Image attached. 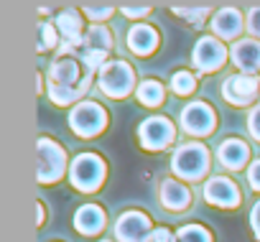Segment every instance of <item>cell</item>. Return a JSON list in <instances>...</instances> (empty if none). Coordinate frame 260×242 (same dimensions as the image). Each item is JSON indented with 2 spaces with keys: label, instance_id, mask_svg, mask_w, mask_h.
Listing matches in <instances>:
<instances>
[{
  "label": "cell",
  "instance_id": "1",
  "mask_svg": "<svg viewBox=\"0 0 260 242\" xmlns=\"http://www.w3.org/2000/svg\"><path fill=\"white\" fill-rule=\"evenodd\" d=\"M171 168L179 179H186V181H202L204 174L209 171V151L197 143V141H189L184 146H179L174 151V158H171Z\"/></svg>",
  "mask_w": 260,
  "mask_h": 242
},
{
  "label": "cell",
  "instance_id": "2",
  "mask_svg": "<svg viewBox=\"0 0 260 242\" xmlns=\"http://www.w3.org/2000/svg\"><path fill=\"white\" fill-rule=\"evenodd\" d=\"M105 174H107V166L105 161L97 156V153H79L74 161H72V168H69V181L77 191L82 194H92L102 186L105 181Z\"/></svg>",
  "mask_w": 260,
  "mask_h": 242
},
{
  "label": "cell",
  "instance_id": "3",
  "mask_svg": "<svg viewBox=\"0 0 260 242\" xmlns=\"http://www.w3.org/2000/svg\"><path fill=\"white\" fill-rule=\"evenodd\" d=\"M97 84H100V89L107 97L122 99L125 94H130V89H133V84H136V72H133V66H130L127 61L115 59V61H107L100 69Z\"/></svg>",
  "mask_w": 260,
  "mask_h": 242
},
{
  "label": "cell",
  "instance_id": "4",
  "mask_svg": "<svg viewBox=\"0 0 260 242\" xmlns=\"http://www.w3.org/2000/svg\"><path fill=\"white\" fill-rule=\"evenodd\" d=\"M69 128L82 138H94L107 128V112L102 105L84 99V102L74 105V110L69 112Z\"/></svg>",
  "mask_w": 260,
  "mask_h": 242
},
{
  "label": "cell",
  "instance_id": "5",
  "mask_svg": "<svg viewBox=\"0 0 260 242\" xmlns=\"http://www.w3.org/2000/svg\"><path fill=\"white\" fill-rule=\"evenodd\" d=\"M67 171V153L51 138H39V184H54Z\"/></svg>",
  "mask_w": 260,
  "mask_h": 242
},
{
  "label": "cell",
  "instance_id": "6",
  "mask_svg": "<svg viewBox=\"0 0 260 242\" xmlns=\"http://www.w3.org/2000/svg\"><path fill=\"white\" fill-rule=\"evenodd\" d=\"M138 138H141V146L146 151H164V148H169L174 143L176 128L171 125L169 117L153 115V117H148V120H143V123H141Z\"/></svg>",
  "mask_w": 260,
  "mask_h": 242
},
{
  "label": "cell",
  "instance_id": "7",
  "mask_svg": "<svg viewBox=\"0 0 260 242\" xmlns=\"http://www.w3.org/2000/svg\"><path fill=\"white\" fill-rule=\"evenodd\" d=\"M227 59V49L224 44L217 39V36H202L197 44H194V51H191V61L197 66V72L202 74H209V72H217Z\"/></svg>",
  "mask_w": 260,
  "mask_h": 242
},
{
  "label": "cell",
  "instance_id": "8",
  "mask_svg": "<svg viewBox=\"0 0 260 242\" xmlns=\"http://www.w3.org/2000/svg\"><path fill=\"white\" fill-rule=\"evenodd\" d=\"M214 125H217V115H214V110L207 102H191L181 112V128L191 138L209 135L214 130Z\"/></svg>",
  "mask_w": 260,
  "mask_h": 242
},
{
  "label": "cell",
  "instance_id": "9",
  "mask_svg": "<svg viewBox=\"0 0 260 242\" xmlns=\"http://www.w3.org/2000/svg\"><path fill=\"white\" fill-rule=\"evenodd\" d=\"M222 94L230 105L235 107H245V105H252L260 94V79L252 77V74H232L224 79L222 84Z\"/></svg>",
  "mask_w": 260,
  "mask_h": 242
},
{
  "label": "cell",
  "instance_id": "10",
  "mask_svg": "<svg viewBox=\"0 0 260 242\" xmlns=\"http://www.w3.org/2000/svg\"><path fill=\"white\" fill-rule=\"evenodd\" d=\"M153 232L151 217L143 212H125L115 222V239L117 242H146L148 234Z\"/></svg>",
  "mask_w": 260,
  "mask_h": 242
},
{
  "label": "cell",
  "instance_id": "11",
  "mask_svg": "<svg viewBox=\"0 0 260 242\" xmlns=\"http://www.w3.org/2000/svg\"><path fill=\"white\" fill-rule=\"evenodd\" d=\"M204 199L212 204V206H219V209H235L240 206V189L232 179L227 176H212L207 184H204Z\"/></svg>",
  "mask_w": 260,
  "mask_h": 242
},
{
  "label": "cell",
  "instance_id": "12",
  "mask_svg": "<svg viewBox=\"0 0 260 242\" xmlns=\"http://www.w3.org/2000/svg\"><path fill=\"white\" fill-rule=\"evenodd\" d=\"M87 79H92V74H82L77 56H61L49 69V84L54 87H79Z\"/></svg>",
  "mask_w": 260,
  "mask_h": 242
},
{
  "label": "cell",
  "instance_id": "13",
  "mask_svg": "<svg viewBox=\"0 0 260 242\" xmlns=\"http://www.w3.org/2000/svg\"><path fill=\"white\" fill-rule=\"evenodd\" d=\"M230 56H232V64L242 74L260 72V41L257 39H240V41H235Z\"/></svg>",
  "mask_w": 260,
  "mask_h": 242
},
{
  "label": "cell",
  "instance_id": "14",
  "mask_svg": "<svg viewBox=\"0 0 260 242\" xmlns=\"http://www.w3.org/2000/svg\"><path fill=\"white\" fill-rule=\"evenodd\" d=\"M242 26H245L242 13H240L237 8H232V6L219 8V11L214 13V18H212V31H214V36H217L219 41H232V39H237V36L242 33Z\"/></svg>",
  "mask_w": 260,
  "mask_h": 242
},
{
  "label": "cell",
  "instance_id": "15",
  "mask_svg": "<svg viewBox=\"0 0 260 242\" xmlns=\"http://www.w3.org/2000/svg\"><path fill=\"white\" fill-rule=\"evenodd\" d=\"M217 158H219V163H222L224 168L240 171V168L247 163V158H250V148H247V143L240 141V138H227L224 143H219Z\"/></svg>",
  "mask_w": 260,
  "mask_h": 242
},
{
  "label": "cell",
  "instance_id": "16",
  "mask_svg": "<svg viewBox=\"0 0 260 242\" xmlns=\"http://www.w3.org/2000/svg\"><path fill=\"white\" fill-rule=\"evenodd\" d=\"M158 194H161V204L171 212H184L191 204V191L179 179H164Z\"/></svg>",
  "mask_w": 260,
  "mask_h": 242
},
{
  "label": "cell",
  "instance_id": "17",
  "mask_svg": "<svg viewBox=\"0 0 260 242\" xmlns=\"http://www.w3.org/2000/svg\"><path fill=\"white\" fill-rule=\"evenodd\" d=\"M74 229L79 234H100L105 229V212L97 204H84L74 212Z\"/></svg>",
  "mask_w": 260,
  "mask_h": 242
},
{
  "label": "cell",
  "instance_id": "18",
  "mask_svg": "<svg viewBox=\"0 0 260 242\" xmlns=\"http://www.w3.org/2000/svg\"><path fill=\"white\" fill-rule=\"evenodd\" d=\"M127 49L138 54V56H148L158 49V31L151 26H133L127 33Z\"/></svg>",
  "mask_w": 260,
  "mask_h": 242
},
{
  "label": "cell",
  "instance_id": "19",
  "mask_svg": "<svg viewBox=\"0 0 260 242\" xmlns=\"http://www.w3.org/2000/svg\"><path fill=\"white\" fill-rule=\"evenodd\" d=\"M87 89H89V79L82 82L79 87H54V84H49V97H51L54 105H72V102L82 99V97L87 94ZM82 102H84V99H82ZM77 105H79V102H77Z\"/></svg>",
  "mask_w": 260,
  "mask_h": 242
},
{
  "label": "cell",
  "instance_id": "20",
  "mask_svg": "<svg viewBox=\"0 0 260 242\" xmlns=\"http://www.w3.org/2000/svg\"><path fill=\"white\" fill-rule=\"evenodd\" d=\"M164 99H166V89H164L161 82L146 79V82L138 87V102H141V105H146V107H158Z\"/></svg>",
  "mask_w": 260,
  "mask_h": 242
},
{
  "label": "cell",
  "instance_id": "21",
  "mask_svg": "<svg viewBox=\"0 0 260 242\" xmlns=\"http://www.w3.org/2000/svg\"><path fill=\"white\" fill-rule=\"evenodd\" d=\"M84 49H94V51H110L112 49V33L105 26H92L84 36Z\"/></svg>",
  "mask_w": 260,
  "mask_h": 242
},
{
  "label": "cell",
  "instance_id": "22",
  "mask_svg": "<svg viewBox=\"0 0 260 242\" xmlns=\"http://www.w3.org/2000/svg\"><path fill=\"white\" fill-rule=\"evenodd\" d=\"M176 242H212V234L199 224H184L176 232Z\"/></svg>",
  "mask_w": 260,
  "mask_h": 242
},
{
  "label": "cell",
  "instance_id": "23",
  "mask_svg": "<svg viewBox=\"0 0 260 242\" xmlns=\"http://www.w3.org/2000/svg\"><path fill=\"white\" fill-rule=\"evenodd\" d=\"M59 44V31H56V23H39V51H51L54 46Z\"/></svg>",
  "mask_w": 260,
  "mask_h": 242
},
{
  "label": "cell",
  "instance_id": "24",
  "mask_svg": "<svg viewBox=\"0 0 260 242\" xmlns=\"http://www.w3.org/2000/svg\"><path fill=\"white\" fill-rule=\"evenodd\" d=\"M171 89L181 97H189L194 89H197V77L191 72H176L171 77Z\"/></svg>",
  "mask_w": 260,
  "mask_h": 242
},
{
  "label": "cell",
  "instance_id": "25",
  "mask_svg": "<svg viewBox=\"0 0 260 242\" xmlns=\"http://www.w3.org/2000/svg\"><path fill=\"white\" fill-rule=\"evenodd\" d=\"M174 11L184 18V21H189V23H194V26H199V23H204V18L209 16V11H212V6H184V8H179V6H174Z\"/></svg>",
  "mask_w": 260,
  "mask_h": 242
},
{
  "label": "cell",
  "instance_id": "26",
  "mask_svg": "<svg viewBox=\"0 0 260 242\" xmlns=\"http://www.w3.org/2000/svg\"><path fill=\"white\" fill-rule=\"evenodd\" d=\"M112 11H115V6H110V3H105V6L84 3V6H82V13H84L87 18H92V21H107V18L112 16Z\"/></svg>",
  "mask_w": 260,
  "mask_h": 242
},
{
  "label": "cell",
  "instance_id": "27",
  "mask_svg": "<svg viewBox=\"0 0 260 242\" xmlns=\"http://www.w3.org/2000/svg\"><path fill=\"white\" fill-rule=\"evenodd\" d=\"M245 26H247L250 39H260V6H252V8L247 11V21H245Z\"/></svg>",
  "mask_w": 260,
  "mask_h": 242
},
{
  "label": "cell",
  "instance_id": "28",
  "mask_svg": "<svg viewBox=\"0 0 260 242\" xmlns=\"http://www.w3.org/2000/svg\"><path fill=\"white\" fill-rule=\"evenodd\" d=\"M247 130H250V135L260 143V105L252 107L250 115H247Z\"/></svg>",
  "mask_w": 260,
  "mask_h": 242
},
{
  "label": "cell",
  "instance_id": "29",
  "mask_svg": "<svg viewBox=\"0 0 260 242\" xmlns=\"http://www.w3.org/2000/svg\"><path fill=\"white\" fill-rule=\"evenodd\" d=\"M120 11L127 18H143V16L151 13V6H130V3H125V6H120Z\"/></svg>",
  "mask_w": 260,
  "mask_h": 242
},
{
  "label": "cell",
  "instance_id": "30",
  "mask_svg": "<svg viewBox=\"0 0 260 242\" xmlns=\"http://www.w3.org/2000/svg\"><path fill=\"white\" fill-rule=\"evenodd\" d=\"M146 242H176V234H171L166 227H156V229L148 234Z\"/></svg>",
  "mask_w": 260,
  "mask_h": 242
},
{
  "label": "cell",
  "instance_id": "31",
  "mask_svg": "<svg viewBox=\"0 0 260 242\" xmlns=\"http://www.w3.org/2000/svg\"><path fill=\"white\" fill-rule=\"evenodd\" d=\"M247 184H250L255 191H260V158L250 163V168H247Z\"/></svg>",
  "mask_w": 260,
  "mask_h": 242
},
{
  "label": "cell",
  "instance_id": "32",
  "mask_svg": "<svg viewBox=\"0 0 260 242\" xmlns=\"http://www.w3.org/2000/svg\"><path fill=\"white\" fill-rule=\"evenodd\" d=\"M250 224H252V232H255V239L260 242V201L252 206L250 212Z\"/></svg>",
  "mask_w": 260,
  "mask_h": 242
},
{
  "label": "cell",
  "instance_id": "33",
  "mask_svg": "<svg viewBox=\"0 0 260 242\" xmlns=\"http://www.w3.org/2000/svg\"><path fill=\"white\" fill-rule=\"evenodd\" d=\"M44 217H46V212H44V206H41V204H39V227H41V224H44V222H46V219H44Z\"/></svg>",
  "mask_w": 260,
  "mask_h": 242
},
{
  "label": "cell",
  "instance_id": "34",
  "mask_svg": "<svg viewBox=\"0 0 260 242\" xmlns=\"http://www.w3.org/2000/svg\"><path fill=\"white\" fill-rule=\"evenodd\" d=\"M100 242H107V239H100Z\"/></svg>",
  "mask_w": 260,
  "mask_h": 242
}]
</instances>
